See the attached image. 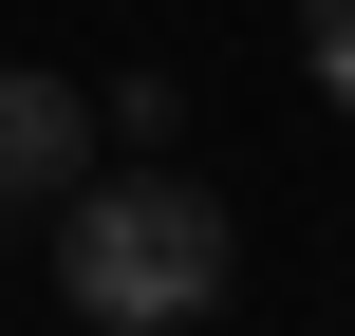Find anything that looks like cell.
<instances>
[{"label": "cell", "instance_id": "1", "mask_svg": "<svg viewBox=\"0 0 355 336\" xmlns=\"http://www.w3.org/2000/svg\"><path fill=\"white\" fill-rule=\"evenodd\" d=\"M225 281H243V243H225L206 168H94L56 206V299L94 336H187V318H225Z\"/></svg>", "mask_w": 355, "mask_h": 336}, {"label": "cell", "instance_id": "2", "mask_svg": "<svg viewBox=\"0 0 355 336\" xmlns=\"http://www.w3.org/2000/svg\"><path fill=\"white\" fill-rule=\"evenodd\" d=\"M75 150H94V94L75 75H0V206H75L94 187Z\"/></svg>", "mask_w": 355, "mask_h": 336}, {"label": "cell", "instance_id": "3", "mask_svg": "<svg viewBox=\"0 0 355 336\" xmlns=\"http://www.w3.org/2000/svg\"><path fill=\"white\" fill-rule=\"evenodd\" d=\"M300 75H318V94L355 112V0H300Z\"/></svg>", "mask_w": 355, "mask_h": 336}]
</instances>
